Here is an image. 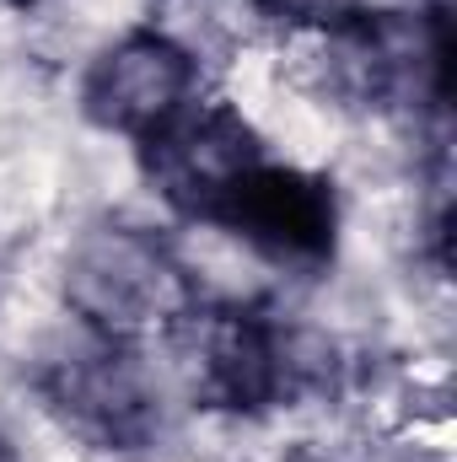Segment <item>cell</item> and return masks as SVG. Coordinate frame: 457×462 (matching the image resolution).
I'll return each instance as SVG.
<instances>
[{"label":"cell","mask_w":457,"mask_h":462,"mask_svg":"<svg viewBox=\"0 0 457 462\" xmlns=\"http://www.w3.org/2000/svg\"><path fill=\"white\" fill-rule=\"evenodd\" d=\"M264 156L269 151L258 129L216 97H194L173 124L140 140V172L156 189V199L200 226L216 221L227 194L242 183V172L258 167Z\"/></svg>","instance_id":"cell-5"},{"label":"cell","mask_w":457,"mask_h":462,"mask_svg":"<svg viewBox=\"0 0 457 462\" xmlns=\"http://www.w3.org/2000/svg\"><path fill=\"white\" fill-rule=\"evenodd\" d=\"M210 226L231 231L280 269H323L340 247V194L323 172L291 162H258L242 172Z\"/></svg>","instance_id":"cell-6"},{"label":"cell","mask_w":457,"mask_h":462,"mask_svg":"<svg viewBox=\"0 0 457 462\" xmlns=\"http://www.w3.org/2000/svg\"><path fill=\"white\" fill-rule=\"evenodd\" d=\"M5 5H38V0H5Z\"/></svg>","instance_id":"cell-10"},{"label":"cell","mask_w":457,"mask_h":462,"mask_svg":"<svg viewBox=\"0 0 457 462\" xmlns=\"http://www.w3.org/2000/svg\"><path fill=\"white\" fill-rule=\"evenodd\" d=\"M65 307L98 339L145 345L173 334L205 296L167 236L129 221H98L65 253Z\"/></svg>","instance_id":"cell-1"},{"label":"cell","mask_w":457,"mask_h":462,"mask_svg":"<svg viewBox=\"0 0 457 462\" xmlns=\"http://www.w3.org/2000/svg\"><path fill=\"white\" fill-rule=\"evenodd\" d=\"M43 409L98 452H140L162 436V387L145 349L87 334L38 371Z\"/></svg>","instance_id":"cell-4"},{"label":"cell","mask_w":457,"mask_h":462,"mask_svg":"<svg viewBox=\"0 0 457 462\" xmlns=\"http://www.w3.org/2000/svg\"><path fill=\"white\" fill-rule=\"evenodd\" d=\"M329 38V87L344 103L371 114L398 108H447V70H452V38L447 11H371L360 5Z\"/></svg>","instance_id":"cell-3"},{"label":"cell","mask_w":457,"mask_h":462,"mask_svg":"<svg viewBox=\"0 0 457 462\" xmlns=\"http://www.w3.org/2000/svg\"><path fill=\"white\" fill-rule=\"evenodd\" d=\"M167 339L183 349L194 403L216 414H269L312 376V360L302 355L296 334L280 328V318H269L264 307L200 301Z\"/></svg>","instance_id":"cell-2"},{"label":"cell","mask_w":457,"mask_h":462,"mask_svg":"<svg viewBox=\"0 0 457 462\" xmlns=\"http://www.w3.org/2000/svg\"><path fill=\"white\" fill-rule=\"evenodd\" d=\"M247 5L269 27H285V32H334L366 0H247Z\"/></svg>","instance_id":"cell-8"},{"label":"cell","mask_w":457,"mask_h":462,"mask_svg":"<svg viewBox=\"0 0 457 462\" xmlns=\"http://www.w3.org/2000/svg\"><path fill=\"white\" fill-rule=\"evenodd\" d=\"M200 97V60L162 27H129L81 70V114L98 129L145 140Z\"/></svg>","instance_id":"cell-7"},{"label":"cell","mask_w":457,"mask_h":462,"mask_svg":"<svg viewBox=\"0 0 457 462\" xmlns=\"http://www.w3.org/2000/svg\"><path fill=\"white\" fill-rule=\"evenodd\" d=\"M0 462H16V452H11V441L0 436Z\"/></svg>","instance_id":"cell-9"}]
</instances>
